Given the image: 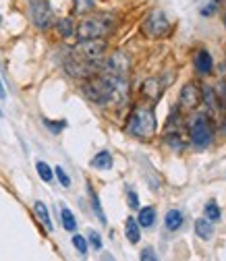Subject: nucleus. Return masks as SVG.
<instances>
[{"mask_svg": "<svg viewBox=\"0 0 226 261\" xmlns=\"http://www.w3.org/2000/svg\"><path fill=\"white\" fill-rule=\"evenodd\" d=\"M106 40L95 38V40H79V44L69 52L64 60V69L71 77L77 79H89L95 73H100L104 52H106Z\"/></svg>", "mask_w": 226, "mask_h": 261, "instance_id": "nucleus-1", "label": "nucleus"}, {"mask_svg": "<svg viewBox=\"0 0 226 261\" xmlns=\"http://www.w3.org/2000/svg\"><path fill=\"white\" fill-rule=\"evenodd\" d=\"M83 93L89 97L93 104L98 106H108V104H122L127 102V79L108 75L104 71L95 73L93 77L85 79L83 83Z\"/></svg>", "mask_w": 226, "mask_h": 261, "instance_id": "nucleus-2", "label": "nucleus"}, {"mask_svg": "<svg viewBox=\"0 0 226 261\" xmlns=\"http://www.w3.org/2000/svg\"><path fill=\"white\" fill-rule=\"evenodd\" d=\"M127 133L137 139H152L156 133V114L152 106H137L127 118Z\"/></svg>", "mask_w": 226, "mask_h": 261, "instance_id": "nucleus-3", "label": "nucleus"}, {"mask_svg": "<svg viewBox=\"0 0 226 261\" xmlns=\"http://www.w3.org/2000/svg\"><path fill=\"white\" fill-rule=\"evenodd\" d=\"M114 27V21L110 15H98V17H87L83 19L75 34L79 40H95V38H106Z\"/></svg>", "mask_w": 226, "mask_h": 261, "instance_id": "nucleus-4", "label": "nucleus"}, {"mask_svg": "<svg viewBox=\"0 0 226 261\" xmlns=\"http://www.w3.org/2000/svg\"><path fill=\"white\" fill-rule=\"evenodd\" d=\"M189 135H191V143L204 149L212 143V137H214V130H212V124H210V116L208 114H197L195 118L191 120L189 124Z\"/></svg>", "mask_w": 226, "mask_h": 261, "instance_id": "nucleus-5", "label": "nucleus"}, {"mask_svg": "<svg viewBox=\"0 0 226 261\" xmlns=\"http://www.w3.org/2000/svg\"><path fill=\"white\" fill-rule=\"evenodd\" d=\"M170 29H172V25H170L168 17H166L162 11H152V13L143 19V23H141V31H143L147 38H152V40H158V38L168 36Z\"/></svg>", "mask_w": 226, "mask_h": 261, "instance_id": "nucleus-6", "label": "nucleus"}, {"mask_svg": "<svg viewBox=\"0 0 226 261\" xmlns=\"http://www.w3.org/2000/svg\"><path fill=\"white\" fill-rule=\"evenodd\" d=\"M29 13H31V21L40 29H48L54 23V13L50 9L48 0H29Z\"/></svg>", "mask_w": 226, "mask_h": 261, "instance_id": "nucleus-7", "label": "nucleus"}, {"mask_svg": "<svg viewBox=\"0 0 226 261\" xmlns=\"http://www.w3.org/2000/svg\"><path fill=\"white\" fill-rule=\"evenodd\" d=\"M104 73L108 75H114V77H120V79H127L129 75V58L124 52H114L110 54V58L106 62H102V69Z\"/></svg>", "mask_w": 226, "mask_h": 261, "instance_id": "nucleus-8", "label": "nucleus"}, {"mask_svg": "<svg viewBox=\"0 0 226 261\" xmlns=\"http://www.w3.org/2000/svg\"><path fill=\"white\" fill-rule=\"evenodd\" d=\"M202 104V89L195 83H187L179 97V110H193Z\"/></svg>", "mask_w": 226, "mask_h": 261, "instance_id": "nucleus-9", "label": "nucleus"}, {"mask_svg": "<svg viewBox=\"0 0 226 261\" xmlns=\"http://www.w3.org/2000/svg\"><path fill=\"white\" fill-rule=\"evenodd\" d=\"M166 85H168V79L152 77V79H147V81L141 85V93H143V97H147L149 102H156V100H160V97H162Z\"/></svg>", "mask_w": 226, "mask_h": 261, "instance_id": "nucleus-10", "label": "nucleus"}, {"mask_svg": "<svg viewBox=\"0 0 226 261\" xmlns=\"http://www.w3.org/2000/svg\"><path fill=\"white\" fill-rule=\"evenodd\" d=\"M195 69L199 75H210L212 69H214V60H212V54L208 50H199L195 54Z\"/></svg>", "mask_w": 226, "mask_h": 261, "instance_id": "nucleus-11", "label": "nucleus"}, {"mask_svg": "<svg viewBox=\"0 0 226 261\" xmlns=\"http://www.w3.org/2000/svg\"><path fill=\"white\" fill-rule=\"evenodd\" d=\"M185 224V216L181 210H168L166 212V218H164V226H166V230L170 232H177L181 230V226Z\"/></svg>", "mask_w": 226, "mask_h": 261, "instance_id": "nucleus-12", "label": "nucleus"}, {"mask_svg": "<svg viewBox=\"0 0 226 261\" xmlns=\"http://www.w3.org/2000/svg\"><path fill=\"white\" fill-rule=\"evenodd\" d=\"M124 234H127V239H129V243H131V245L139 243L141 230H139V224H137L135 218H127V222H124Z\"/></svg>", "mask_w": 226, "mask_h": 261, "instance_id": "nucleus-13", "label": "nucleus"}, {"mask_svg": "<svg viewBox=\"0 0 226 261\" xmlns=\"http://www.w3.org/2000/svg\"><path fill=\"white\" fill-rule=\"evenodd\" d=\"M91 166L93 168H98V170H110L112 168V153L110 151H100V153H95L93 160H91Z\"/></svg>", "mask_w": 226, "mask_h": 261, "instance_id": "nucleus-14", "label": "nucleus"}, {"mask_svg": "<svg viewBox=\"0 0 226 261\" xmlns=\"http://www.w3.org/2000/svg\"><path fill=\"white\" fill-rule=\"evenodd\" d=\"M195 232H197L199 239L208 241L214 234V226H212V222L208 218H199V220H195Z\"/></svg>", "mask_w": 226, "mask_h": 261, "instance_id": "nucleus-15", "label": "nucleus"}, {"mask_svg": "<svg viewBox=\"0 0 226 261\" xmlns=\"http://www.w3.org/2000/svg\"><path fill=\"white\" fill-rule=\"evenodd\" d=\"M154 222H156V210H154L152 205L141 207V210H139V216H137L139 228H149V226H154Z\"/></svg>", "mask_w": 226, "mask_h": 261, "instance_id": "nucleus-16", "label": "nucleus"}, {"mask_svg": "<svg viewBox=\"0 0 226 261\" xmlns=\"http://www.w3.org/2000/svg\"><path fill=\"white\" fill-rule=\"evenodd\" d=\"M34 212H36V216L40 218V222L46 226V230H54V224H52V220H50V214H48L46 203L36 201V203H34Z\"/></svg>", "mask_w": 226, "mask_h": 261, "instance_id": "nucleus-17", "label": "nucleus"}, {"mask_svg": "<svg viewBox=\"0 0 226 261\" xmlns=\"http://www.w3.org/2000/svg\"><path fill=\"white\" fill-rule=\"evenodd\" d=\"M60 220H62V228L67 232H75L77 230V220H75V216H73V212L69 207L60 210Z\"/></svg>", "mask_w": 226, "mask_h": 261, "instance_id": "nucleus-18", "label": "nucleus"}, {"mask_svg": "<svg viewBox=\"0 0 226 261\" xmlns=\"http://www.w3.org/2000/svg\"><path fill=\"white\" fill-rule=\"evenodd\" d=\"M87 193H89V199H91V207H93L95 216L100 218V222H102V224H106V216H104V210H102V205H100V199H98V195H95V191H93L91 187L87 189Z\"/></svg>", "mask_w": 226, "mask_h": 261, "instance_id": "nucleus-19", "label": "nucleus"}, {"mask_svg": "<svg viewBox=\"0 0 226 261\" xmlns=\"http://www.w3.org/2000/svg\"><path fill=\"white\" fill-rule=\"evenodd\" d=\"M56 27H58V34H60L62 38H71V36L75 34V25H73L71 19H60V21L56 23Z\"/></svg>", "mask_w": 226, "mask_h": 261, "instance_id": "nucleus-20", "label": "nucleus"}, {"mask_svg": "<svg viewBox=\"0 0 226 261\" xmlns=\"http://www.w3.org/2000/svg\"><path fill=\"white\" fill-rule=\"evenodd\" d=\"M36 170H38V174H40V178L44 180V182H52V178H54V172H52V168L46 164V162H36Z\"/></svg>", "mask_w": 226, "mask_h": 261, "instance_id": "nucleus-21", "label": "nucleus"}, {"mask_svg": "<svg viewBox=\"0 0 226 261\" xmlns=\"http://www.w3.org/2000/svg\"><path fill=\"white\" fill-rule=\"evenodd\" d=\"M204 212H206V218H208L210 222H218V220H220V216H222L220 207H218L214 201H210V203L204 207Z\"/></svg>", "mask_w": 226, "mask_h": 261, "instance_id": "nucleus-22", "label": "nucleus"}, {"mask_svg": "<svg viewBox=\"0 0 226 261\" xmlns=\"http://www.w3.org/2000/svg\"><path fill=\"white\" fill-rule=\"evenodd\" d=\"M75 3V13H89L95 7V0H73Z\"/></svg>", "mask_w": 226, "mask_h": 261, "instance_id": "nucleus-23", "label": "nucleus"}, {"mask_svg": "<svg viewBox=\"0 0 226 261\" xmlns=\"http://www.w3.org/2000/svg\"><path fill=\"white\" fill-rule=\"evenodd\" d=\"M164 139H166V143H168L172 149H177V151L185 149V143L181 141V135H179V133H174V135H172V133H166V137H164Z\"/></svg>", "mask_w": 226, "mask_h": 261, "instance_id": "nucleus-24", "label": "nucleus"}, {"mask_svg": "<svg viewBox=\"0 0 226 261\" xmlns=\"http://www.w3.org/2000/svg\"><path fill=\"white\" fill-rule=\"evenodd\" d=\"M54 174H56L58 182H60L64 189H69V187H71V176H69L67 172H64V168H62V166H56V168H54Z\"/></svg>", "mask_w": 226, "mask_h": 261, "instance_id": "nucleus-25", "label": "nucleus"}, {"mask_svg": "<svg viewBox=\"0 0 226 261\" xmlns=\"http://www.w3.org/2000/svg\"><path fill=\"white\" fill-rule=\"evenodd\" d=\"M73 247L79 251V255H87V241H85V237L75 234L73 237Z\"/></svg>", "mask_w": 226, "mask_h": 261, "instance_id": "nucleus-26", "label": "nucleus"}, {"mask_svg": "<svg viewBox=\"0 0 226 261\" xmlns=\"http://www.w3.org/2000/svg\"><path fill=\"white\" fill-rule=\"evenodd\" d=\"M127 199H129V207H131V210H139V197H137L135 191H129L127 193Z\"/></svg>", "mask_w": 226, "mask_h": 261, "instance_id": "nucleus-27", "label": "nucleus"}, {"mask_svg": "<svg viewBox=\"0 0 226 261\" xmlns=\"http://www.w3.org/2000/svg\"><path fill=\"white\" fill-rule=\"evenodd\" d=\"M44 124L52 130V133H60V130L64 128V126H67V122H64V120H60V122H50V120H44Z\"/></svg>", "mask_w": 226, "mask_h": 261, "instance_id": "nucleus-28", "label": "nucleus"}, {"mask_svg": "<svg viewBox=\"0 0 226 261\" xmlns=\"http://www.w3.org/2000/svg\"><path fill=\"white\" fill-rule=\"evenodd\" d=\"M89 243H91V247H93L95 251H100V249H102V239H100L98 232H89Z\"/></svg>", "mask_w": 226, "mask_h": 261, "instance_id": "nucleus-29", "label": "nucleus"}, {"mask_svg": "<svg viewBox=\"0 0 226 261\" xmlns=\"http://www.w3.org/2000/svg\"><path fill=\"white\" fill-rule=\"evenodd\" d=\"M139 259H141V261H156V259H158V255L154 253V249H149V247H147V249H143V251H141Z\"/></svg>", "mask_w": 226, "mask_h": 261, "instance_id": "nucleus-30", "label": "nucleus"}, {"mask_svg": "<svg viewBox=\"0 0 226 261\" xmlns=\"http://www.w3.org/2000/svg\"><path fill=\"white\" fill-rule=\"evenodd\" d=\"M0 100H7V89H5L3 79H0Z\"/></svg>", "mask_w": 226, "mask_h": 261, "instance_id": "nucleus-31", "label": "nucleus"}, {"mask_svg": "<svg viewBox=\"0 0 226 261\" xmlns=\"http://www.w3.org/2000/svg\"><path fill=\"white\" fill-rule=\"evenodd\" d=\"M224 23H226V19H224Z\"/></svg>", "mask_w": 226, "mask_h": 261, "instance_id": "nucleus-32", "label": "nucleus"}]
</instances>
